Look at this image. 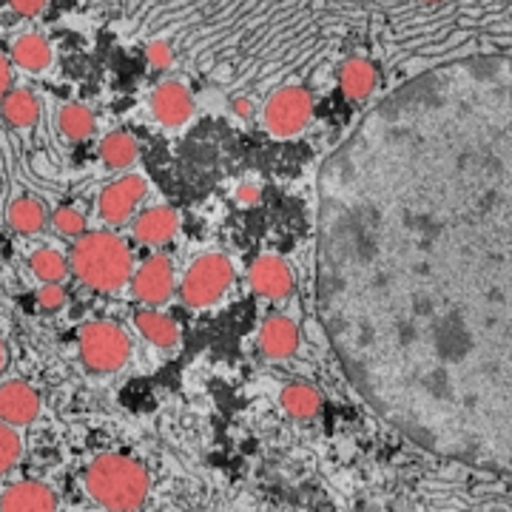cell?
I'll list each match as a JSON object with an SVG mask.
<instances>
[{
  "mask_svg": "<svg viewBox=\"0 0 512 512\" xmlns=\"http://www.w3.org/2000/svg\"><path fill=\"white\" fill-rule=\"evenodd\" d=\"M316 200V305L350 387L421 450L512 476V57L382 97Z\"/></svg>",
  "mask_w": 512,
  "mask_h": 512,
  "instance_id": "6da1fadb",
  "label": "cell"
},
{
  "mask_svg": "<svg viewBox=\"0 0 512 512\" xmlns=\"http://www.w3.org/2000/svg\"><path fill=\"white\" fill-rule=\"evenodd\" d=\"M69 265L80 285L100 293L120 291L134 274V256L128 242L111 231L83 234L74 242Z\"/></svg>",
  "mask_w": 512,
  "mask_h": 512,
  "instance_id": "7a4b0ae2",
  "label": "cell"
},
{
  "mask_svg": "<svg viewBox=\"0 0 512 512\" xmlns=\"http://www.w3.org/2000/svg\"><path fill=\"white\" fill-rule=\"evenodd\" d=\"M86 493L106 512L143 510L148 498V473L126 453H103L86 467Z\"/></svg>",
  "mask_w": 512,
  "mask_h": 512,
  "instance_id": "3957f363",
  "label": "cell"
},
{
  "mask_svg": "<svg viewBox=\"0 0 512 512\" xmlns=\"http://www.w3.org/2000/svg\"><path fill=\"white\" fill-rule=\"evenodd\" d=\"M77 353L80 362L97 376L117 373L131 359V339L117 322L94 319L77 330Z\"/></svg>",
  "mask_w": 512,
  "mask_h": 512,
  "instance_id": "277c9868",
  "label": "cell"
},
{
  "mask_svg": "<svg viewBox=\"0 0 512 512\" xmlns=\"http://www.w3.org/2000/svg\"><path fill=\"white\" fill-rule=\"evenodd\" d=\"M234 282V265L225 254H202L185 271L180 296L188 308H211L228 293Z\"/></svg>",
  "mask_w": 512,
  "mask_h": 512,
  "instance_id": "5b68a950",
  "label": "cell"
},
{
  "mask_svg": "<svg viewBox=\"0 0 512 512\" xmlns=\"http://www.w3.org/2000/svg\"><path fill=\"white\" fill-rule=\"evenodd\" d=\"M313 109L316 106H313L311 89L302 83H288V86L276 89L268 97V103L262 106V123L268 128V134L288 140L311 126Z\"/></svg>",
  "mask_w": 512,
  "mask_h": 512,
  "instance_id": "8992f818",
  "label": "cell"
},
{
  "mask_svg": "<svg viewBox=\"0 0 512 512\" xmlns=\"http://www.w3.org/2000/svg\"><path fill=\"white\" fill-rule=\"evenodd\" d=\"M146 191L148 185L140 174H126V177L109 183L100 191V200H97L100 220L109 222L111 228H120V225L131 222L140 202L146 200Z\"/></svg>",
  "mask_w": 512,
  "mask_h": 512,
  "instance_id": "52a82bcc",
  "label": "cell"
},
{
  "mask_svg": "<svg viewBox=\"0 0 512 512\" xmlns=\"http://www.w3.org/2000/svg\"><path fill=\"white\" fill-rule=\"evenodd\" d=\"M131 296L148 308L165 305L174 293V265L168 256H151L131 274Z\"/></svg>",
  "mask_w": 512,
  "mask_h": 512,
  "instance_id": "ba28073f",
  "label": "cell"
},
{
  "mask_svg": "<svg viewBox=\"0 0 512 512\" xmlns=\"http://www.w3.org/2000/svg\"><path fill=\"white\" fill-rule=\"evenodd\" d=\"M151 114L154 120L165 128H180L194 117V94L188 92V86H183L180 80H163L154 92H151Z\"/></svg>",
  "mask_w": 512,
  "mask_h": 512,
  "instance_id": "9c48e42d",
  "label": "cell"
},
{
  "mask_svg": "<svg viewBox=\"0 0 512 512\" xmlns=\"http://www.w3.org/2000/svg\"><path fill=\"white\" fill-rule=\"evenodd\" d=\"M248 282H251V288L259 296H265V299H288L293 291V271L291 265L282 259V256L276 254H262L256 259L254 265H251V271H248Z\"/></svg>",
  "mask_w": 512,
  "mask_h": 512,
  "instance_id": "30bf717a",
  "label": "cell"
},
{
  "mask_svg": "<svg viewBox=\"0 0 512 512\" xmlns=\"http://www.w3.org/2000/svg\"><path fill=\"white\" fill-rule=\"evenodd\" d=\"M259 353L271 362L291 359L299 348V328L291 316L285 313H271L262 325H259Z\"/></svg>",
  "mask_w": 512,
  "mask_h": 512,
  "instance_id": "8fae6325",
  "label": "cell"
},
{
  "mask_svg": "<svg viewBox=\"0 0 512 512\" xmlns=\"http://www.w3.org/2000/svg\"><path fill=\"white\" fill-rule=\"evenodd\" d=\"M40 393L26 382L0 384V421L9 427H29L40 416Z\"/></svg>",
  "mask_w": 512,
  "mask_h": 512,
  "instance_id": "7c38bea8",
  "label": "cell"
},
{
  "mask_svg": "<svg viewBox=\"0 0 512 512\" xmlns=\"http://www.w3.org/2000/svg\"><path fill=\"white\" fill-rule=\"evenodd\" d=\"M0 512H57V495L43 481H15L0 493Z\"/></svg>",
  "mask_w": 512,
  "mask_h": 512,
  "instance_id": "4fadbf2b",
  "label": "cell"
},
{
  "mask_svg": "<svg viewBox=\"0 0 512 512\" xmlns=\"http://www.w3.org/2000/svg\"><path fill=\"white\" fill-rule=\"evenodd\" d=\"M134 239L140 245H165L180 231V214L171 205H154L134 217Z\"/></svg>",
  "mask_w": 512,
  "mask_h": 512,
  "instance_id": "5bb4252c",
  "label": "cell"
},
{
  "mask_svg": "<svg viewBox=\"0 0 512 512\" xmlns=\"http://www.w3.org/2000/svg\"><path fill=\"white\" fill-rule=\"evenodd\" d=\"M376 83H379V74L365 57H350L339 69V86H342V94L348 97L350 103L370 100L373 92H376Z\"/></svg>",
  "mask_w": 512,
  "mask_h": 512,
  "instance_id": "9a60e30c",
  "label": "cell"
},
{
  "mask_svg": "<svg viewBox=\"0 0 512 512\" xmlns=\"http://www.w3.org/2000/svg\"><path fill=\"white\" fill-rule=\"evenodd\" d=\"M9 60L29 74L46 72L52 66V46L43 35H20L12 43V55Z\"/></svg>",
  "mask_w": 512,
  "mask_h": 512,
  "instance_id": "2e32d148",
  "label": "cell"
},
{
  "mask_svg": "<svg viewBox=\"0 0 512 512\" xmlns=\"http://www.w3.org/2000/svg\"><path fill=\"white\" fill-rule=\"evenodd\" d=\"M279 402H282V410L296 421L316 419L319 410H322V396H319V390L308 382L285 384L282 393H279Z\"/></svg>",
  "mask_w": 512,
  "mask_h": 512,
  "instance_id": "e0dca14e",
  "label": "cell"
},
{
  "mask_svg": "<svg viewBox=\"0 0 512 512\" xmlns=\"http://www.w3.org/2000/svg\"><path fill=\"white\" fill-rule=\"evenodd\" d=\"M134 325L143 333V339L151 342L154 348H174L180 342V325L160 311L146 308V311L134 313Z\"/></svg>",
  "mask_w": 512,
  "mask_h": 512,
  "instance_id": "ac0fdd59",
  "label": "cell"
},
{
  "mask_svg": "<svg viewBox=\"0 0 512 512\" xmlns=\"http://www.w3.org/2000/svg\"><path fill=\"white\" fill-rule=\"evenodd\" d=\"M0 117L12 128H32L40 120V100L29 89H12L0 103Z\"/></svg>",
  "mask_w": 512,
  "mask_h": 512,
  "instance_id": "d6986e66",
  "label": "cell"
},
{
  "mask_svg": "<svg viewBox=\"0 0 512 512\" xmlns=\"http://www.w3.org/2000/svg\"><path fill=\"white\" fill-rule=\"evenodd\" d=\"M140 157V146L128 131H109L100 140V160L111 171H126L128 165L137 163Z\"/></svg>",
  "mask_w": 512,
  "mask_h": 512,
  "instance_id": "ffe728a7",
  "label": "cell"
},
{
  "mask_svg": "<svg viewBox=\"0 0 512 512\" xmlns=\"http://www.w3.org/2000/svg\"><path fill=\"white\" fill-rule=\"evenodd\" d=\"M49 214L43 208V202L35 197H18V200L9 205V228L18 231L23 237H35L46 228Z\"/></svg>",
  "mask_w": 512,
  "mask_h": 512,
  "instance_id": "44dd1931",
  "label": "cell"
},
{
  "mask_svg": "<svg viewBox=\"0 0 512 512\" xmlns=\"http://www.w3.org/2000/svg\"><path fill=\"white\" fill-rule=\"evenodd\" d=\"M57 131L72 140V143H83L94 134V114L86 109L83 103H66L60 114H57Z\"/></svg>",
  "mask_w": 512,
  "mask_h": 512,
  "instance_id": "7402d4cb",
  "label": "cell"
},
{
  "mask_svg": "<svg viewBox=\"0 0 512 512\" xmlns=\"http://www.w3.org/2000/svg\"><path fill=\"white\" fill-rule=\"evenodd\" d=\"M29 268H32V274L43 282V285H60L69 271H72V265H69V259L55 251V248H37L29 256Z\"/></svg>",
  "mask_w": 512,
  "mask_h": 512,
  "instance_id": "603a6c76",
  "label": "cell"
},
{
  "mask_svg": "<svg viewBox=\"0 0 512 512\" xmlns=\"http://www.w3.org/2000/svg\"><path fill=\"white\" fill-rule=\"evenodd\" d=\"M20 456H23V441H20L18 430L9 427L6 421H0V476L12 473L18 467Z\"/></svg>",
  "mask_w": 512,
  "mask_h": 512,
  "instance_id": "cb8c5ba5",
  "label": "cell"
},
{
  "mask_svg": "<svg viewBox=\"0 0 512 512\" xmlns=\"http://www.w3.org/2000/svg\"><path fill=\"white\" fill-rule=\"evenodd\" d=\"M52 228H55L60 237H69V239H77L86 234V217L72 208V205H60L55 214H52Z\"/></svg>",
  "mask_w": 512,
  "mask_h": 512,
  "instance_id": "d4e9b609",
  "label": "cell"
},
{
  "mask_svg": "<svg viewBox=\"0 0 512 512\" xmlns=\"http://www.w3.org/2000/svg\"><path fill=\"white\" fill-rule=\"evenodd\" d=\"M146 60L151 69H168L174 63V52L165 40H154L146 46Z\"/></svg>",
  "mask_w": 512,
  "mask_h": 512,
  "instance_id": "484cf974",
  "label": "cell"
},
{
  "mask_svg": "<svg viewBox=\"0 0 512 512\" xmlns=\"http://www.w3.org/2000/svg\"><path fill=\"white\" fill-rule=\"evenodd\" d=\"M37 302H40L43 311H60V308L66 305V291H63V285H43V288L37 291Z\"/></svg>",
  "mask_w": 512,
  "mask_h": 512,
  "instance_id": "4316f807",
  "label": "cell"
},
{
  "mask_svg": "<svg viewBox=\"0 0 512 512\" xmlns=\"http://www.w3.org/2000/svg\"><path fill=\"white\" fill-rule=\"evenodd\" d=\"M49 0H9V6L18 12L20 18H37L46 9Z\"/></svg>",
  "mask_w": 512,
  "mask_h": 512,
  "instance_id": "83f0119b",
  "label": "cell"
},
{
  "mask_svg": "<svg viewBox=\"0 0 512 512\" xmlns=\"http://www.w3.org/2000/svg\"><path fill=\"white\" fill-rule=\"evenodd\" d=\"M9 86H12V60L0 55V103H3L6 94L12 92Z\"/></svg>",
  "mask_w": 512,
  "mask_h": 512,
  "instance_id": "f1b7e54d",
  "label": "cell"
},
{
  "mask_svg": "<svg viewBox=\"0 0 512 512\" xmlns=\"http://www.w3.org/2000/svg\"><path fill=\"white\" fill-rule=\"evenodd\" d=\"M231 109H234V114H237V117H242V120H251V117L256 114L254 100H248V97H234Z\"/></svg>",
  "mask_w": 512,
  "mask_h": 512,
  "instance_id": "f546056e",
  "label": "cell"
},
{
  "mask_svg": "<svg viewBox=\"0 0 512 512\" xmlns=\"http://www.w3.org/2000/svg\"><path fill=\"white\" fill-rule=\"evenodd\" d=\"M6 367H9V345L0 339V373H3Z\"/></svg>",
  "mask_w": 512,
  "mask_h": 512,
  "instance_id": "4dcf8cb0",
  "label": "cell"
},
{
  "mask_svg": "<svg viewBox=\"0 0 512 512\" xmlns=\"http://www.w3.org/2000/svg\"><path fill=\"white\" fill-rule=\"evenodd\" d=\"M421 3H430V6H436V3H444V0H421Z\"/></svg>",
  "mask_w": 512,
  "mask_h": 512,
  "instance_id": "1f68e13d",
  "label": "cell"
}]
</instances>
